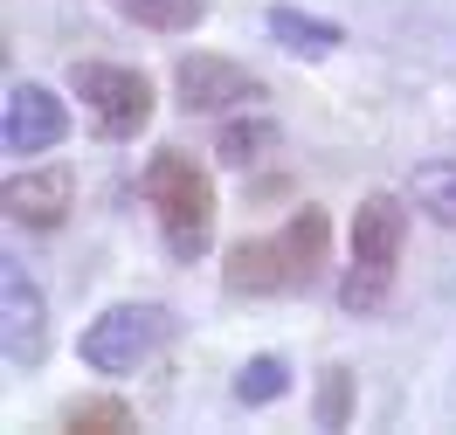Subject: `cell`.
I'll return each instance as SVG.
<instances>
[{
    "label": "cell",
    "mask_w": 456,
    "mask_h": 435,
    "mask_svg": "<svg viewBox=\"0 0 456 435\" xmlns=\"http://www.w3.org/2000/svg\"><path fill=\"white\" fill-rule=\"evenodd\" d=\"M325 207H297L284 229L270 235V242H235L222 256V284L235 297H284V290H305L318 284V270H325Z\"/></svg>",
    "instance_id": "1"
},
{
    "label": "cell",
    "mask_w": 456,
    "mask_h": 435,
    "mask_svg": "<svg viewBox=\"0 0 456 435\" xmlns=\"http://www.w3.org/2000/svg\"><path fill=\"white\" fill-rule=\"evenodd\" d=\"M145 194L159 214V235L173 242V256H200L215 235V180L194 152H159L145 166Z\"/></svg>",
    "instance_id": "2"
},
{
    "label": "cell",
    "mask_w": 456,
    "mask_h": 435,
    "mask_svg": "<svg viewBox=\"0 0 456 435\" xmlns=\"http://www.w3.org/2000/svg\"><path fill=\"white\" fill-rule=\"evenodd\" d=\"M167 339H173V318L159 304H111L104 318L84 325L77 352H84V367H97V374H139Z\"/></svg>",
    "instance_id": "3"
},
{
    "label": "cell",
    "mask_w": 456,
    "mask_h": 435,
    "mask_svg": "<svg viewBox=\"0 0 456 435\" xmlns=\"http://www.w3.org/2000/svg\"><path fill=\"white\" fill-rule=\"evenodd\" d=\"M77 97L90 104V132L97 139H139V125L152 117V84L125 62H77Z\"/></svg>",
    "instance_id": "4"
},
{
    "label": "cell",
    "mask_w": 456,
    "mask_h": 435,
    "mask_svg": "<svg viewBox=\"0 0 456 435\" xmlns=\"http://www.w3.org/2000/svg\"><path fill=\"white\" fill-rule=\"evenodd\" d=\"M0 346L14 367H35L49 352V297L14 256H0Z\"/></svg>",
    "instance_id": "5"
},
{
    "label": "cell",
    "mask_w": 456,
    "mask_h": 435,
    "mask_svg": "<svg viewBox=\"0 0 456 435\" xmlns=\"http://www.w3.org/2000/svg\"><path fill=\"white\" fill-rule=\"evenodd\" d=\"M0 207H7V222L14 229H62L69 222V207H77V173L69 166H35V173H7L0 187Z\"/></svg>",
    "instance_id": "6"
},
{
    "label": "cell",
    "mask_w": 456,
    "mask_h": 435,
    "mask_svg": "<svg viewBox=\"0 0 456 435\" xmlns=\"http://www.w3.org/2000/svg\"><path fill=\"white\" fill-rule=\"evenodd\" d=\"M173 84H180L187 111H222V104H256L263 97V77L242 69V62H228V56H187L173 69Z\"/></svg>",
    "instance_id": "7"
},
{
    "label": "cell",
    "mask_w": 456,
    "mask_h": 435,
    "mask_svg": "<svg viewBox=\"0 0 456 435\" xmlns=\"http://www.w3.org/2000/svg\"><path fill=\"white\" fill-rule=\"evenodd\" d=\"M62 132H69V111H62L56 90L42 84H21L7 90V152H49V145H62Z\"/></svg>",
    "instance_id": "8"
},
{
    "label": "cell",
    "mask_w": 456,
    "mask_h": 435,
    "mask_svg": "<svg viewBox=\"0 0 456 435\" xmlns=\"http://www.w3.org/2000/svg\"><path fill=\"white\" fill-rule=\"evenodd\" d=\"M401 235H408V207H401L395 194H367L360 214H353V262H367V270H395Z\"/></svg>",
    "instance_id": "9"
},
{
    "label": "cell",
    "mask_w": 456,
    "mask_h": 435,
    "mask_svg": "<svg viewBox=\"0 0 456 435\" xmlns=\"http://www.w3.org/2000/svg\"><path fill=\"white\" fill-rule=\"evenodd\" d=\"M263 21H270V42H284L290 56H332V49H339V28L318 21V14H305V7H284V0H277Z\"/></svg>",
    "instance_id": "10"
},
{
    "label": "cell",
    "mask_w": 456,
    "mask_h": 435,
    "mask_svg": "<svg viewBox=\"0 0 456 435\" xmlns=\"http://www.w3.org/2000/svg\"><path fill=\"white\" fill-rule=\"evenodd\" d=\"M408 201L422 207L436 229L456 235V159H428V166H415V173H408Z\"/></svg>",
    "instance_id": "11"
},
{
    "label": "cell",
    "mask_w": 456,
    "mask_h": 435,
    "mask_svg": "<svg viewBox=\"0 0 456 435\" xmlns=\"http://www.w3.org/2000/svg\"><path fill=\"white\" fill-rule=\"evenodd\" d=\"M118 14H125V21H139V28L180 35V28H194L200 14H208V0H118Z\"/></svg>",
    "instance_id": "12"
},
{
    "label": "cell",
    "mask_w": 456,
    "mask_h": 435,
    "mask_svg": "<svg viewBox=\"0 0 456 435\" xmlns=\"http://www.w3.org/2000/svg\"><path fill=\"white\" fill-rule=\"evenodd\" d=\"M290 387V367L277 359V352H263V359H249L242 374H235V401L242 407H263V401H277Z\"/></svg>",
    "instance_id": "13"
},
{
    "label": "cell",
    "mask_w": 456,
    "mask_h": 435,
    "mask_svg": "<svg viewBox=\"0 0 456 435\" xmlns=\"http://www.w3.org/2000/svg\"><path fill=\"white\" fill-rule=\"evenodd\" d=\"M387 284H395V270H367V262H353L346 284H339V304H346V311H380Z\"/></svg>",
    "instance_id": "14"
},
{
    "label": "cell",
    "mask_w": 456,
    "mask_h": 435,
    "mask_svg": "<svg viewBox=\"0 0 456 435\" xmlns=\"http://www.w3.org/2000/svg\"><path fill=\"white\" fill-rule=\"evenodd\" d=\"M318 429H346V422H353V374H346V367H332V374L318 380Z\"/></svg>",
    "instance_id": "15"
},
{
    "label": "cell",
    "mask_w": 456,
    "mask_h": 435,
    "mask_svg": "<svg viewBox=\"0 0 456 435\" xmlns=\"http://www.w3.org/2000/svg\"><path fill=\"white\" fill-rule=\"evenodd\" d=\"M270 139H277V125H270V117H249V125H228V132H222V159H228V166H242V159H249V152H263Z\"/></svg>",
    "instance_id": "16"
},
{
    "label": "cell",
    "mask_w": 456,
    "mask_h": 435,
    "mask_svg": "<svg viewBox=\"0 0 456 435\" xmlns=\"http://www.w3.org/2000/svg\"><path fill=\"white\" fill-rule=\"evenodd\" d=\"M62 429H69V435H90V429H132V407H125V401H104V407H69V415H62Z\"/></svg>",
    "instance_id": "17"
}]
</instances>
